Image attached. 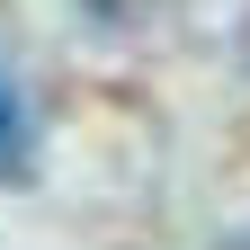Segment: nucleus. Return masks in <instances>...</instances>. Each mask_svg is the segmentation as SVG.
<instances>
[{"mask_svg":"<svg viewBox=\"0 0 250 250\" xmlns=\"http://www.w3.org/2000/svg\"><path fill=\"white\" fill-rule=\"evenodd\" d=\"M27 179H36V116L0 81V188H27Z\"/></svg>","mask_w":250,"mask_h":250,"instance_id":"1","label":"nucleus"}]
</instances>
